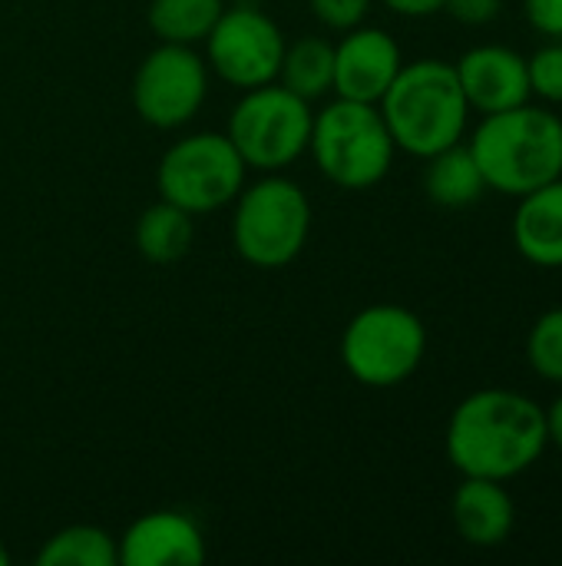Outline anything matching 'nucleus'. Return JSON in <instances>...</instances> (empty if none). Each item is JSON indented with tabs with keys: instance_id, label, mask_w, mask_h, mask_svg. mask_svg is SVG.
Listing matches in <instances>:
<instances>
[{
	"instance_id": "obj_11",
	"label": "nucleus",
	"mask_w": 562,
	"mask_h": 566,
	"mask_svg": "<svg viewBox=\"0 0 562 566\" xmlns=\"http://www.w3.org/2000/svg\"><path fill=\"white\" fill-rule=\"evenodd\" d=\"M404 56L397 40L381 27L344 30L335 43V96L358 103H381L394 76L401 73Z\"/></svg>"
},
{
	"instance_id": "obj_27",
	"label": "nucleus",
	"mask_w": 562,
	"mask_h": 566,
	"mask_svg": "<svg viewBox=\"0 0 562 566\" xmlns=\"http://www.w3.org/2000/svg\"><path fill=\"white\" fill-rule=\"evenodd\" d=\"M547 431H550V448H556L562 454V391L547 408Z\"/></svg>"
},
{
	"instance_id": "obj_10",
	"label": "nucleus",
	"mask_w": 562,
	"mask_h": 566,
	"mask_svg": "<svg viewBox=\"0 0 562 566\" xmlns=\"http://www.w3.org/2000/svg\"><path fill=\"white\" fill-rule=\"evenodd\" d=\"M209 70L235 90H255L278 80L285 33L258 7H225L205 36Z\"/></svg>"
},
{
	"instance_id": "obj_8",
	"label": "nucleus",
	"mask_w": 562,
	"mask_h": 566,
	"mask_svg": "<svg viewBox=\"0 0 562 566\" xmlns=\"http://www.w3.org/2000/svg\"><path fill=\"white\" fill-rule=\"evenodd\" d=\"M248 166L225 133H189L172 143L156 169L159 199L205 216L235 202Z\"/></svg>"
},
{
	"instance_id": "obj_18",
	"label": "nucleus",
	"mask_w": 562,
	"mask_h": 566,
	"mask_svg": "<svg viewBox=\"0 0 562 566\" xmlns=\"http://www.w3.org/2000/svg\"><path fill=\"white\" fill-rule=\"evenodd\" d=\"M278 83L308 103L335 93V43H328L325 36H301L295 43H285Z\"/></svg>"
},
{
	"instance_id": "obj_21",
	"label": "nucleus",
	"mask_w": 562,
	"mask_h": 566,
	"mask_svg": "<svg viewBox=\"0 0 562 566\" xmlns=\"http://www.w3.org/2000/svg\"><path fill=\"white\" fill-rule=\"evenodd\" d=\"M527 361L533 375L562 388V305L547 308L527 335Z\"/></svg>"
},
{
	"instance_id": "obj_5",
	"label": "nucleus",
	"mask_w": 562,
	"mask_h": 566,
	"mask_svg": "<svg viewBox=\"0 0 562 566\" xmlns=\"http://www.w3.org/2000/svg\"><path fill=\"white\" fill-rule=\"evenodd\" d=\"M232 206V245L248 265L285 269L301 255L311 232V202L298 182L268 172L242 186Z\"/></svg>"
},
{
	"instance_id": "obj_6",
	"label": "nucleus",
	"mask_w": 562,
	"mask_h": 566,
	"mask_svg": "<svg viewBox=\"0 0 562 566\" xmlns=\"http://www.w3.org/2000/svg\"><path fill=\"white\" fill-rule=\"evenodd\" d=\"M427 355V328L404 305L378 302L361 308L341 335V361L364 388H397L417 375Z\"/></svg>"
},
{
	"instance_id": "obj_3",
	"label": "nucleus",
	"mask_w": 562,
	"mask_h": 566,
	"mask_svg": "<svg viewBox=\"0 0 562 566\" xmlns=\"http://www.w3.org/2000/svg\"><path fill=\"white\" fill-rule=\"evenodd\" d=\"M378 109L394 146L417 159L464 143L470 123V103L460 90L457 70L437 56L404 63Z\"/></svg>"
},
{
	"instance_id": "obj_28",
	"label": "nucleus",
	"mask_w": 562,
	"mask_h": 566,
	"mask_svg": "<svg viewBox=\"0 0 562 566\" xmlns=\"http://www.w3.org/2000/svg\"><path fill=\"white\" fill-rule=\"evenodd\" d=\"M0 566H10V551L3 547V541H0Z\"/></svg>"
},
{
	"instance_id": "obj_24",
	"label": "nucleus",
	"mask_w": 562,
	"mask_h": 566,
	"mask_svg": "<svg viewBox=\"0 0 562 566\" xmlns=\"http://www.w3.org/2000/svg\"><path fill=\"white\" fill-rule=\"evenodd\" d=\"M441 10L464 27H487L503 13V0H444Z\"/></svg>"
},
{
	"instance_id": "obj_26",
	"label": "nucleus",
	"mask_w": 562,
	"mask_h": 566,
	"mask_svg": "<svg viewBox=\"0 0 562 566\" xmlns=\"http://www.w3.org/2000/svg\"><path fill=\"white\" fill-rule=\"evenodd\" d=\"M391 13L397 17H411V20H421V17H434L441 13L444 0H381Z\"/></svg>"
},
{
	"instance_id": "obj_12",
	"label": "nucleus",
	"mask_w": 562,
	"mask_h": 566,
	"mask_svg": "<svg viewBox=\"0 0 562 566\" xmlns=\"http://www.w3.org/2000/svg\"><path fill=\"white\" fill-rule=\"evenodd\" d=\"M457 80L460 90L470 103V113H500L513 109L520 103H530V73H527V56L500 46V43H480L470 46L457 63Z\"/></svg>"
},
{
	"instance_id": "obj_25",
	"label": "nucleus",
	"mask_w": 562,
	"mask_h": 566,
	"mask_svg": "<svg viewBox=\"0 0 562 566\" xmlns=\"http://www.w3.org/2000/svg\"><path fill=\"white\" fill-rule=\"evenodd\" d=\"M523 13L537 33L562 40V0H523Z\"/></svg>"
},
{
	"instance_id": "obj_15",
	"label": "nucleus",
	"mask_w": 562,
	"mask_h": 566,
	"mask_svg": "<svg viewBox=\"0 0 562 566\" xmlns=\"http://www.w3.org/2000/svg\"><path fill=\"white\" fill-rule=\"evenodd\" d=\"M510 235L530 265L562 269V176L517 199Z\"/></svg>"
},
{
	"instance_id": "obj_13",
	"label": "nucleus",
	"mask_w": 562,
	"mask_h": 566,
	"mask_svg": "<svg viewBox=\"0 0 562 566\" xmlns=\"http://www.w3.org/2000/svg\"><path fill=\"white\" fill-rule=\"evenodd\" d=\"M116 544L119 566H202L209 557L199 524L182 511H149Z\"/></svg>"
},
{
	"instance_id": "obj_2",
	"label": "nucleus",
	"mask_w": 562,
	"mask_h": 566,
	"mask_svg": "<svg viewBox=\"0 0 562 566\" xmlns=\"http://www.w3.org/2000/svg\"><path fill=\"white\" fill-rule=\"evenodd\" d=\"M487 189L527 196L562 176V116L547 103L487 113L467 139Z\"/></svg>"
},
{
	"instance_id": "obj_4",
	"label": "nucleus",
	"mask_w": 562,
	"mask_h": 566,
	"mask_svg": "<svg viewBox=\"0 0 562 566\" xmlns=\"http://www.w3.org/2000/svg\"><path fill=\"white\" fill-rule=\"evenodd\" d=\"M308 153L328 182L358 192L378 186L391 172L397 146L378 103L335 96L315 113Z\"/></svg>"
},
{
	"instance_id": "obj_22",
	"label": "nucleus",
	"mask_w": 562,
	"mask_h": 566,
	"mask_svg": "<svg viewBox=\"0 0 562 566\" xmlns=\"http://www.w3.org/2000/svg\"><path fill=\"white\" fill-rule=\"evenodd\" d=\"M527 73H530V93L540 103L562 106V40L543 43L533 56H527Z\"/></svg>"
},
{
	"instance_id": "obj_16",
	"label": "nucleus",
	"mask_w": 562,
	"mask_h": 566,
	"mask_svg": "<svg viewBox=\"0 0 562 566\" xmlns=\"http://www.w3.org/2000/svg\"><path fill=\"white\" fill-rule=\"evenodd\" d=\"M424 163H427L424 189H427L431 202L441 209H467V206L480 202V196L487 192L484 172L467 143L447 146V149L427 156Z\"/></svg>"
},
{
	"instance_id": "obj_9",
	"label": "nucleus",
	"mask_w": 562,
	"mask_h": 566,
	"mask_svg": "<svg viewBox=\"0 0 562 566\" xmlns=\"http://www.w3.org/2000/svg\"><path fill=\"white\" fill-rule=\"evenodd\" d=\"M209 93V63L195 46L159 43L142 56L132 76V106L156 129H179L202 109Z\"/></svg>"
},
{
	"instance_id": "obj_23",
	"label": "nucleus",
	"mask_w": 562,
	"mask_h": 566,
	"mask_svg": "<svg viewBox=\"0 0 562 566\" xmlns=\"http://www.w3.org/2000/svg\"><path fill=\"white\" fill-rule=\"evenodd\" d=\"M374 0H308V10L318 23H325L328 30H354L368 20Z\"/></svg>"
},
{
	"instance_id": "obj_14",
	"label": "nucleus",
	"mask_w": 562,
	"mask_h": 566,
	"mask_svg": "<svg viewBox=\"0 0 562 566\" xmlns=\"http://www.w3.org/2000/svg\"><path fill=\"white\" fill-rule=\"evenodd\" d=\"M450 521L464 544L490 551L507 544L517 527V504L503 481L464 478L450 497Z\"/></svg>"
},
{
	"instance_id": "obj_17",
	"label": "nucleus",
	"mask_w": 562,
	"mask_h": 566,
	"mask_svg": "<svg viewBox=\"0 0 562 566\" xmlns=\"http://www.w3.org/2000/svg\"><path fill=\"white\" fill-rule=\"evenodd\" d=\"M195 216L159 199L136 222V249L152 265H172L189 255L195 242Z\"/></svg>"
},
{
	"instance_id": "obj_20",
	"label": "nucleus",
	"mask_w": 562,
	"mask_h": 566,
	"mask_svg": "<svg viewBox=\"0 0 562 566\" xmlns=\"http://www.w3.org/2000/svg\"><path fill=\"white\" fill-rule=\"evenodd\" d=\"M40 566H119V544L109 531L73 524L56 531L36 554Z\"/></svg>"
},
{
	"instance_id": "obj_19",
	"label": "nucleus",
	"mask_w": 562,
	"mask_h": 566,
	"mask_svg": "<svg viewBox=\"0 0 562 566\" xmlns=\"http://www.w3.org/2000/svg\"><path fill=\"white\" fill-rule=\"evenodd\" d=\"M222 0H149L146 20L159 43H182L195 46L205 43L215 20L222 17Z\"/></svg>"
},
{
	"instance_id": "obj_1",
	"label": "nucleus",
	"mask_w": 562,
	"mask_h": 566,
	"mask_svg": "<svg viewBox=\"0 0 562 566\" xmlns=\"http://www.w3.org/2000/svg\"><path fill=\"white\" fill-rule=\"evenodd\" d=\"M550 448L547 408L513 388H480L467 395L444 434L447 461L460 478L513 481Z\"/></svg>"
},
{
	"instance_id": "obj_7",
	"label": "nucleus",
	"mask_w": 562,
	"mask_h": 566,
	"mask_svg": "<svg viewBox=\"0 0 562 566\" xmlns=\"http://www.w3.org/2000/svg\"><path fill=\"white\" fill-rule=\"evenodd\" d=\"M311 123V103L275 80L242 93L229 116L225 136L232 139L248 169L278 172L308 153Z\"/></svg>"
}]
</instances>
